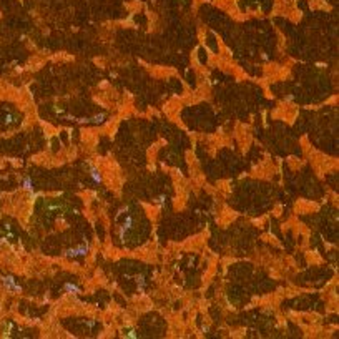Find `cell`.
<instances>
[{
  "mask_svg": "<svg viewBox=\"0 0 339 339\" xmlns=\"http://www.w3.org/2000/svg\"><path fill=\"white\" fill-rule=\"evenodd\" d=\"M88 251H90V245H88V241H85L83 245H78L77 248H72V249H67L65 251V256H85Z\"/></svg>",
  "mask_w": 339,
  "mask_h": 339,
  "instance_id": "cell-1",
  "label": "cell"
},
{
  "mask_svg": "<svg viewBox=\"0 0 339 339\" xmlns=\"http://www.w3.org/2000/svg\"><path fill=\"white\" fill-rule=\"evenodd\" d=\"M2 284L5 286V289H9V291H17V293L22 291V286L17 284V281L13 279L12 276H3L2 278Z\"/></svg>",
  "mask_w": 339,
  "mask_h": 339,
  "instance_id": "cell-2",
  "label": "cell"
},
{
  "mask_svg": "<svg viewBox=\"0 0 339 339\" xmlns=\"http://www.w3.org/2000/svg\"><path fill=\"white\" fill-rule=\"evenodd\" d=\"M65 291L72 293V294H80V293H82V289H80V286L73 284V282H67V284H65Z\"/></svg>",
  "mask_w": 339,
  "mask_h": 339,
  "instance_id": "cell-3",
  "label": "cell"
},
{
  "mask_svg": "<svg viewBox=\"0 0 339 339\" xmlns=\"http://www.w3.org/2000/svg\"><path fill=\"white\" fill-rule=\"evenodd\" d=\"M90 173H91V178H93L95 181H97V183H101V176H100V173H98L97 168H90Z\"/></svg>",
  "mask_w": 339,
  "mask_h": 339,
  "instance_id": "cell-4",
  "label": "cell"
},
{
  "mask_svg": "<svg viewBox=\"0 0 339 339\" xmlns=\"http://www.w3.org/2000/svg\"><path fill=\"white\" fill-rule=\"evenodd\" d=\"M22 186H23V190H30V191H32V188H33V183H32V180L27 176V178H23Z\"/></svg>",
  "mask_w": 339,
  "mask_h": 339,
  "instance_id": "cell-5",
  "label": "cell"
},
{
  "mask_svg": "<svg viewBox=\"0 0 339 339\" xmlns=\"http://www.w3.org/2000/svg\"><path fill=\"white\" fill-rule=\"evenodd\" d=\"M12 329H13V323H5V336H7V337L10 336Z\"/></svg>",
  "mask_w": 339,
  "mask_h": 339,
  "instance_id": "cell-6",
  "label": "cell"
},
{
  "mask_svg": "<svg viewBox=\"0 0 339 339\" xmlns=\"http://www.w3.org/2000/svg\"><path fill=\"white\" fill-rule=\"evenodd\" d=\"M155 203H156V204H161V203H165V196H160V198H156V200H155Z\"/></svg>",
  "mask_w": 339,
  "mask_h": 339,
  "instance_id": "cell-7",
  "label": "cell"
}]
</instances>
